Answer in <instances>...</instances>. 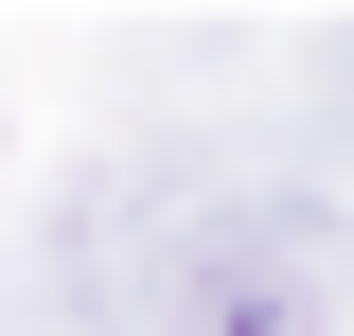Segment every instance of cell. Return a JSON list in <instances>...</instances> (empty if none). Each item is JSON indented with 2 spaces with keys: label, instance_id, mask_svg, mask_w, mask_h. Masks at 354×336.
I'll use <instances>...</instances> for the list:
<instances>
[{
  "label": "cell",
  "instance_id": "cell-1",
  "mask_svg": "<svg viewBox=\"0 0 354 336\" xmlns=\"http://www.w3.org/2000/svg\"><path fill=\"white\" fill-rule=\"evenodd\" d=\"M160 336H337V248L301 195H230L160 283Z\"/></svg>",
  "mask_w": 354,
  "mask_h": 336
}]
</instances>
